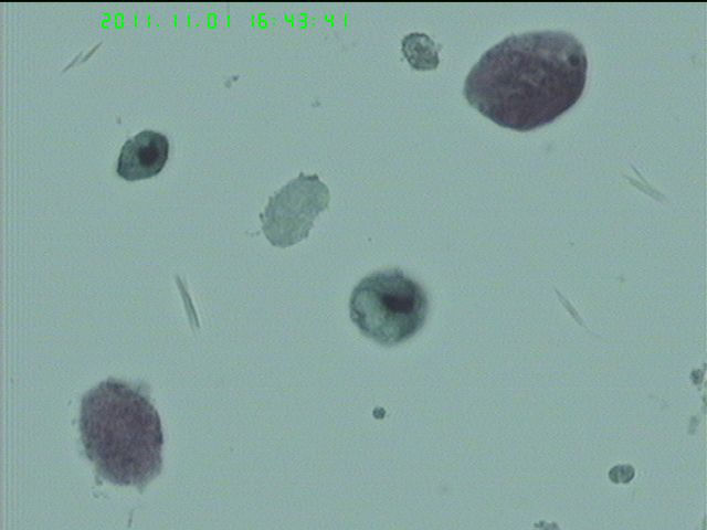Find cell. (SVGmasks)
Listing matches in <instances>:
<instances>
[{
    "mask_svg": "<svg viewBox=\"0 0 707 530\" xmlns=\"http://www.w3.org/2000/svg\"><path fill=\"white\" fill-rule=\"evenodd\" d=\"M588 57L566 31L513 34L488 49L468 72L466 100L495 124L528 131L550 124L583 93Z\"/></svg>",
    "mask_w": 707,
    "mask_h": 530,
    "instance_id": "cell-1",
    "label": "cell"
},
{
    "mask_svg": "<svg viewBox=\"0 0 707 530\" xmlns=\"http://www.w3.org/2000/svg\"><path fill=\"white\" fill-rule=\"evenodd\" d=\"M80 427L85 453L105 479L143 487L160 473L161 423L139 389L101 382L82 400Z\"/></svg>",
    "mask_w": 707,
    "mask_h": 530,
    "instance_id": "cell-2",
    "label": "cell"
},
{
    "mask_svg": "<svg viewBox=\"0 0 707 530\" xmlns=\"http://www.w3.org/2000/svg\"><path fill=\"white\" fill-rule=\"evenodd\" d=\"M350 318L361 333L383 346L413 337L424 325L428 297L423 288L399 268L372 273L354 288Z\"/></svg>",
    "mask_w": 707,
    "mask_h": 530,
    "instance_id": "cell-3",
    "label": "cell"
},
{
    "mask_svg": "<svg viewBox=\"0 0 707 530\" xmlns=\"http://www.w3.org/2000/svg\"><path fill=\"white\" fill-rule=\"evenodd\" d=\"M329 200V190L317 174L300 172L268 199L260 214L264 235L272 245L282 248L300 242Z\"/></svg>",
    "mask_w": 707,
    "mask_h": 530,
    "instance_id": "cell-4",
    "label": "cell"
},
{
    "mask_svg": "<svg viewBox=\"0 0 707 530\" xmlns=\"http://www.w3.org/2000/svg\"><path fill=\"white\" fill-rule=\"evenodd\" d=\"M168 155L169 141L165 135L143 130L123 145L116 170L125 180L148 179L162 170Z\"/></svg>",
    "mask_w": 707,
    "mask_h": 530,
    "instance_id": "cell-5",
    "label": "cell"
},
{
    "mask_svg": "<svg viewBox=\"0 0 707 530\" xmlns=\"http://www.w3.org/2000/svg\"><path fill=\"white\" fill-rule=\"evenodd\" d=\"M401 49L409 64L415 70H432L439 64V47L424 33L415 32L405 35Z\"/></svg>",
    "mask_w": 707,
    "mask_h": 530,
    "instance_id": "cell-6",
    "label": "cell"
},
{
    "mask_svg": "<svg viewBox=\"0 0 707 530\" xmlns=\"http://www.w3.org/2000/svg\"><path fill=\"white\" fill-rule=\"evenodd\" d=\"M634 470L629 465H620L613 467L609 471V477L614 483H627L633 478Z\"/></svg>",
    "mask_w": 707,
    "mask_h": 530,
    "instance_id": "cell-7",
    "label": "cell"
}]
</instances>
